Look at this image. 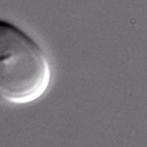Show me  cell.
<instances>
[{
	"mask_svg": "<svg viewBox=\"0 0 147 147\" xmlns=\"http://www.w3.org/2000/svg\"><path fill=\"white\" fill-rule=\"evenodd\" d=\"M51 81L45 51L14 24L0 20V99L28 104L41 98Z\"/></svg>",
	"mask_w": 147,
	"mask_h": 147,
	"instance_id": "obj_1",
	"label": "cell"
}]
</instances>
